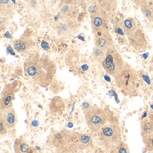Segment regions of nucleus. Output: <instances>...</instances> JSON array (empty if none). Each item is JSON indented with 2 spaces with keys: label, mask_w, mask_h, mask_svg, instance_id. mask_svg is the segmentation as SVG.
Wrapping results in <instances>:
<instances>
[{
  "label": "nucleus",
  "mask_w": 153,
  "mask_h": 153,
  "mask_svg": "<svg viewBox=\"0 0 153 153\" xmlns=\"http://www.w3.org/2000/svg\"><path fill=\"white\" fill-rule=\"evenodd\" d=\"M143 141L148 151L153 150V133L142 137Z\"/></svg>",
  "instance_id": "nucleus-12"
},
{
  "label": "nucleus",
  "mask_w": 153,
  "mask_h": 153,
  "mask_svg": "<svg viewBox=\"0 0 153 153\" xmlns=\"http://www.w3.org/2000/svg\"><path fill=\"white\" fill-rule=\"evenodd\" d=\"M14 150L15 153H33L32 147L22 139H16L14 143Z\"/></svg>",
  "instance_id": "nucleus-8"
},
{
  "label": "nucleus",
  "mask_w": 153,
  "mask_h": 153,
  "mask_svg": "<svg viewBox=\"0 0 153 153\" xmlns=\"http://www.w3.org/2000/svg\"><path fill=\"white\" fill-rule=\"evenodd\" d=\"M25 45L21 43H18L15 45V48L18 51H23L26 49Z\"/></svg>",
  "instance_id": "nucleus-17"
},
{
  "label": "nucleus",
  "mask_w": 153,
  "mask_h": 153,
  "mask_svg": "<svg viewBox=\"0 0 153 153\" xmlns=\"http://www.w3.org/2000/svg\"><path fill=\"white\" fill-rule=\"evenodd\" d=\"M103 65L106 72L115 78L123 70L124 62L120 54L114 46L109 49Z\"/></svg>",
  "instance_id": "nucleus-5"
},
{
  "label": "nucleus",
  "mask_w": 153,
  "mask_h": 153,
  "mask_svg": "<svg viewBox=\"0 0 153 153\" xmlns=\"http://www.w3.org/2000/svg\"><path fill=\"white\" fill-rule=\"evenodd\" d=\"M121 27L125 33L128 36L131 35L137 29V25L135 21L130 18L123 20Z\"/></svg>",
  "instance_id": "nucleus-9"
},
{
  "label": "nucleus",
  "mask_w": 153,
  "mask_h": 153,
  "mask_svg": "<svg viewBox=\"0 0 153 153\" xmlns=\"http://www.w3.org/2000/svg\"><path fill=\"white\" fill-rule=\"evenodd\" d=\"M142 11L146 17L150 20H153V6L151 4L143 6Z\"/></svg>",
  "instance_id": "nucleus-13"
},
{
  "label": "nucleus",
  "mask_w": 153,
  "mask_h": 153,
  "mask_svg": "<svg viewBox=\"0 0 153 153\" xmlns=\"http://www.w3.org/2000/svg\"><path fill=\"white\" fill-rule=\"evenodd\" d=\"M115 82L119 88L129 95H135L138 91V77L135 71L128 65H124L121 73L115 78Z\"/></svg>",
  "instance_id": "nucleus-3"
},
{
  "label": "nucleus",
  "mask_w": 153,
  "mask_h": 153,
  "mask_svg": "<svg viewBox=\"0 0 153 153\" xmlns=\"http://www.w3.org/2000/svg\"><path fill=\"white\" fill-rule=\"evenodd\" d=\"M97 136L102 147L107 152H113L122 142L121 130L117 124H106L97 132Z\"/></svg>",
  "instance_id": "nucleus-1"
},
{
  "label": "nucleus",
  "mask_w": 153,
  "mask_h": 153,
  "mask_svg": "<svg viewBox=\"0 0 153 153\" xmlns=\"http://www.w3.org/2000/svg\"><path fill=\"white\" fill-rule=\"evenodd\" d=\"M88 66L86 65V64H85V65H83V66H82V69H83V70H84V71L87 70L88 69Z\"/></svg>",
  "instance_id": "nucleus-23"
},
{
  "label": "nucleus",
  "mask_w": 153,
  "mask_h": 153,
  "mask_svg": "<svg viewBox=\"0 0 153 153\" xmlns=\"http://www.w3.org/2000/svg\"><path fill=\"white\" fill-rule=\"evenodd\" d=\"M42 62L29 64L26 68L27 74L41 86L45 87L51 82L55 72L54 67Z\"/></svg>",
  "instance_id": "nucleus-2"
},
{
  "label": "nucleus",
  "mask_w": 153,
  "mask_h": 153,
  "mask_svg": "<svg viewBox=\"0 0 153 153\" xmlns=\"http://www.w3.org/2000/svg\"><path fill=\"white\" fill-rule=\"evenodd\" d=\"M130 42L138 50H142L146 45V40L145 35L140 29H137L135 32L129 36Z\"/></svg>",
  "instance_id": "nucleus-7"
},
{
  "label": "nucleus",
  "mask_w": 153,
  "mask_h": 153,
  "mask_svg": "<svg viewBox=\"0 0 153 153\" xmlns=\"http://www.w3.org/2000/svg\"><path fill=\"white\" fill-rule=\"evenodd\" d=\"M77 38H79V39H80L82 41H85V39H84V37L83 36H81L79 35V36H77Z\"/></svg>",
  "instance_id": "nucleus-24"
},
{
  "label": "nucleus",
  "mask_w": 153,
  "mask_h": 153,
  "mask_svg": "<svg viewBox=\"0 0 153 153\" xmlns=\"http://www.w3.org/2000/svg\"><path fill=\"white\" fill-rule=\"evenodd\" d=\"M13 97L14 94H11L7 95L5 97H3V99L1 100V110L12 107L11 102Z\"/></svg>",
  "instance_id": "nucleus-11"
},
{
  "label": "nucleus",
  "mask_w": 153,
  "mask_h": 153,
  "mask_svg": "<svg viewBox=\"0 0 153 153\" xmlns=\"http://www.w3.org/2000/svg\"><path fill=\"white\" fill-rule=\"evenodd\" d=\"M7 128L5 125L4 122L0 119V134L1 137L4 136L7 134Z\"/></svg>",
  "instance_id": "nucleus-15"
},
{
  "label": "nucleus",
  "mask_w": 153,
  "mask_h": 153,
  "mask_svg": "<svg viewBox=\"0 0 153 153\" xmlns=\"http://www.w3.org/2000/svg\"><path fill=\"white\" fill-rule=\"evenodd\" d=\"M5 36L6 38H12V36L10 35V34L8 32H7L5 34Z\"/></svg>",
  "instance_id": "nucleus-22"
},
{
  "label": "nucleus",
  "mask_w": 153,
  "mask_h": 153,
  "mask_svg": "<svg viewBox=\"0 0 153 153\" xmlns=\"http://www.w3.org/2000/svg\"><path fill=\"white\" fill-rule=\"evenodd\" d=\"M106 40L104 38H99L98 40V45L99 47H103L106 45Z\"/></svg>",
  "instance_id": "nucleus-18"
},
{
  "label": "nucleus",
  "mask_w": 153,
  "mask_h": 153,
  "mask_svg": "<svg viewBox=\"0 0 153 153\" xmlns=\"http://www.w3.org/2000/svg\"><path fill=\"white\" fill-rule=\"evenodd\" d=\"M149 121L153 126V113L151 114L149 116Z\"/></svg>",
  "instance_id": "nucleus-21"
},
{
  "label": "nucleus",
  "mask_w": 153,
  "mask_h": 153,
  "mask_svg": "<svg viewBox=\"0 0 153 153\" xmlns=\"http://www.w3.org/2000/svg\"><path fill=\"white\" fill-rule=\"evenodd\" d=\"M0 119L4 122L8 129L15 127L17 122L16 114L12 107L1 110Z\"/></svg>",
  "instance_id": "nucleus-6"
},
{
  "label": "nucleus",
  "mask_w": 153,
  "mask_h": 153,
  "mask_svg": "<svg viewBox=\"0 0 153 153\" xmlns=\"http://www.w3.org/2000/svg\"><path fill=\"white\" fill-rule=\"evenodd\" d=\"M84 111L87 124L90 131L97 133L106 125L107 117L103 110L96 106H89L87 103H84Z\"/></svg>",
  "instance_id": "nucleus-4"
},
{
  "label": "nucleus",
  "mask_w": 153,
  "mask_h": 153,
  "mask_svg": "<svg viewBox=\"0 0 153 153\" xmlns=\"http://www.w3.org/2000/svg\"><path fill=\"white\" fill-rule=\"evenodd\" d=\"M1 2H3L4 3H7L9 1H1Z\"/></svg>",
  "instance_id": "nucleus-25"
},
{
  "label": "nucleus",
  "mask_w": 153,
  "mask_h": 153,
  "mask_svg": "<svg viewBox=\"0 0 153 153\" xmlns=\"http://www.w3.org/2000/svg\"><path fill=\"white\" fill-rule=\"evenodd\" d=\"M113 153H130L128 146L127 144L124 142H122L120 145L115 149Z\"/></svg>",
  "instance_id": "nucleus-14"
},
{
  "label": "nucleus",
  "mask_w": 153,
  "mask_h": 153,
  "mask_svg": "<svg viewBox=\"0 0 153 153\" xmlns=\"http://www.w3.org/2000/svg\"><path fill=\"white\" fill-rule=\"evenodd\" d=\"M141 134L142 137L153 133V126L149 120H144L141 123Z\"/></svg>",
  "instance_id": "nucleus-10"
},
{
  "label": "nucleus",
  "mask_w": 153,
  "mask_h": 153,
  "mask_svg": "<svg viewBox=\"0 0 153 153\" xmlns=\"http://www.w3.org/2000/svg\"><path fill=\"white\" fill-rule=\"evenodd\" d=\"M7 53H10L11 55H15V53L14 52V50L11 47H8L7 48Z\"/></svg>",
  "instance_id": "nucleus-20"
},
{
  "label": "nucleus",
  "mask_w": 153,
  "mask_h": 153,
  "mask_svg": "<svg viewBox=\"0 0 153 153\" xmlns=\"http://www.w3.org/2000/svg\"><path fill=\"white\" fill-rule=\"evenodd\" d=\"M41 46H42V48L45 50H47L49 49V45H48V43L46 42L43 41L41 44Z\"/></svg>",
  "instance_id": "nucleus-19"
},
{
  "label": "nucleus",
  "mask_w": 153,
  "mask_h": 153,
  "mask_svg": "<svg viewBox=\"0 0 153 153\" xmlns=\"http://www.w3.org/2000/svg\"><path fill=\"white\" fill-rule=\"evenodd\" d=\"M94 24L97 27H99L102 25V19L100 17H96L94 19Z\"/></svg>",
  "instance_id": "nucleus-16"
}]
</instances>
